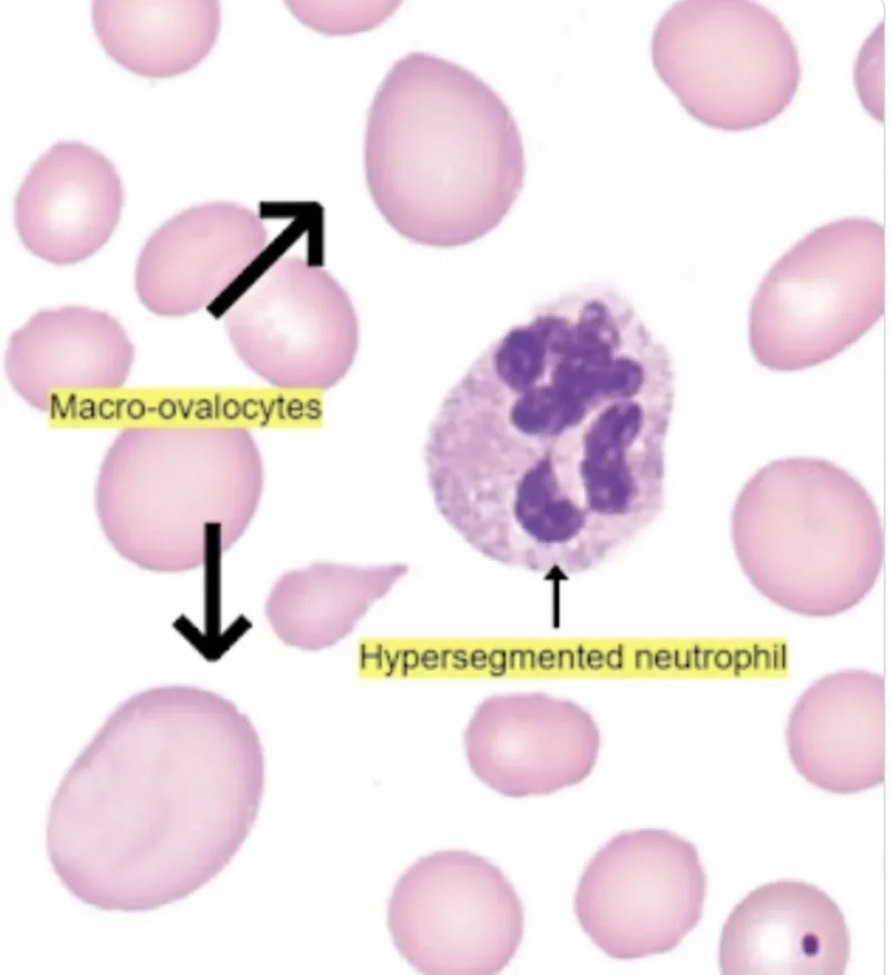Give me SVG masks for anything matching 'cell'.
<instances>
[{
	"mask_svg": "<svg viewBox=\"0 0 891 975\" xmlns=\"http://www.w3.org/2000/svg\"><path fill=\"white\" fill-rule=\"evenodd\" d=\"M134 356V345L117 319L68 306L35 314L11 335L6 372L22 400L48 411L59 391L120 387Z\"/></svg>",
	"mask_w": 891,
	"mask_h": 975,
	"instance_id": "2e32d148",
	"label": "cell"
},
{
	"mask_svg": "<svg viewBox=\"0 0 891 975\" xmlns=\"http://www.w3.org/2000/svg\"><path fill=\"white\" fill-rule=\"evenodd\" d=\"M264 772L254 726L223 696L177 685L138 692L112 711L58 787L50 815L70 814L49 817L52 866L59 874L72 864L61 877L79 865L65 885L88 875L72 893L90 880L79 899L104 909L180 899L215 877L248 836Z\"/></svg>",
	"mask_w": 891,
	"mask_h": 975,
	"instance_id": "7a4b0ae2",
	"label": "cell"
},
{
	"mask_svg": "<svg viewBox=\"0 0 891 975\" xmlns=\"http://www.w3.org/2000/svg\"><path fill=\"white\" fill-rule=\"evenodd\" d=\"M658 76L702 124L746 130L792 101L801 80L795 42L782 20L752 0H681L652 38Z\"/></svg>",
	"mask_w": 891,
	"mask_h": 975,
	"instance_id": "52a82bcc",
	"label": "cell"
},
{
	"mask_svg": "<svg viewBox=\"0 0 891 975\" xmlns=\"http://www.w3.org/2000/svg\"><path fill=\"white\" fill-rule=\"evenodd\" d=\"M224 325L239 360L285 390H326L350 371L359 322L345 289L304 258L276 260L228 308Z\"/></svg>",
	"mask_w": 891,
	"mask_h": 975,
	"instance_id": "30bf717a",
	"label": "cell"
},
{
	"mask_svg": "<svg viewBox=\"0 0 891 975\" xmlns=\"http://www.w3.org/2000/svg\"><path fill=\"white\" fill-rule=\"evenodd\" d=\"M266 245V227L251 209L222 201L193 206L164 223L143 246L136 293L156 315L195 313L227 289Z\"/></svg>",
	"mask_w": 891,
	"mask_h": 975,
	"instance_id": "7c38bea8",
	"label": "cell"
},
{
	"mask_svg": "<svg viewBox=\"0 0 891 975\" xmlns=\"http://www.w3.org/2000/svg\"><path fill=\"white\" fill-rule=\"evenodd\" d=\"M884 230L848 217L809 233L761 282L750 311L756 361L792 372L822 364L854 344L884 308Z\"/></svg>",
	"mask_w": 891,
	"mask_h": 975,
	"instance_id": "8992f818",
	"label": "cell"
},
{
	"mask_svg": "<svg viewBox=\"0 0 891 975\" xmlns=\"http://www.w3.org/2000/svg\"><path fill=\"white\" fill-rule=\"evenodd\" d=\"M263 480L260 450L243 427H129L102 459L95 509L125 560L184 572L244 534Z\"/></svg>",
	"mask_w": 891,
	"mask_h": 975,
	"instance_id": "277c9868",
	"label": "cell"
},
{
	"mask_svg": "<svg viewBox=\"0 0 891 975\" xmlns=\"http://www.w3.org/2000/svg\"><path fill=\"white\" fill-rule=\"evenodd\" d=\"M92 27L106 52L139 76L167 78L197 66L221 27L214 0H96Z\"/></svg>",
	"mask_w": 891,
	"mask_h": 975,
	"instance_id": "ac0fdd59",
	"label": "cell"
},
{
	"mask_svg": "<svg viewBox=\"0 0 891 975\" xmlns=\"http://www.w3.org/2000/svg\"><path fill=\"white\" fill-rule=\"evenodd\" d=\"M785 739L797 772L823 790L854 794L882 784L883 678L864 669H843L817 679L793 706Z\"/></svg>",
	"mask_w": 891,
	"mask_h": 975,
	"instance_id": "4fadbf2b",
	"label": "cell"
},
{
	"mask_svg": "<svg viewBox=\"0 0 891 975\" xmlns=\"http://www.w3.org/2000/svg\"><path fill=\"white\" fill-rule=\"evenodd\" d=\"M737 561L774 604L813 618L843 613L873 589L883 562L878 509L831 461H773L743 485L732 511Z\"/></svg>",
	"mask_w": 891,
	"mask_h": 975,
	"instance_id": "5b68a950",
	"label": "cell"
},
{
	"mask_svg": "<svg viewBox=\"0 0 891 975\" xmlns=\"http://www.w3.org/2000/svg\"><path fill=\"white\" fill-rule=\"evenodd\" d=\"M463 742L480 781L500 795L521 798L585 780L599 756L600 731L572 700L539 691L508 692L478 705Z\"/></svg>",
	"mask_w": 891,
	"mask_h": 975,
	"instance_id": "8fae6325",
	"label": "cell"
},
{
	"mask_svg": "<svg viewBox=\"0 0 891 975\" xmlns=\"http://www.w3.org/2000/svg\"><path fill=\"white\" fill-rule=\"evenodd\" d=\"M124 204L110 160L79 141H59L32 165L14 199V224L25 247L56 265L81 262L100 249Z\"/></svg>",
	"mask_w": 891,
	"mask_h": 975,
	"instance_id": "9a60e30c",
	"label": "cell"
},
{
	"mask_svg": "<svg viewBox=\"0 0 891 975\" xmlns=\"http://www.w3.org/2000/svg\"><path fill=\"white\" fill-rule=\"evenodd\" d=\"M523 924L522 903L502 870L464 850L420 858L388 903L395 948L424 974L500 972L520 946Z\"/></svg>",
	"mask_w": 891,
	"mask_h": 975,
	"instance_id": "ba28073f",
	"label": "cell"
},
{
	"mask_svg": "<svg viewBox=\"0 0 891 975\" xmlns=\"http://www.w3.org/2000/svg\"><path fill=\"white\" fill-rule=\"evenodd\" d=\"M707 879L696 847L657 828L610 838L587 864L575 912L608 956L636 959L674 949L699 923Z\"/></svg>",
	"mask_w": 891,
	"mask_h": 975,
	"instance_id": "9c48e42d",
	"label": "cell"
},
{
	"mask_svg": "<svg viewBox=\"0 0 891 975\" xmlns=\"http://www.w3.org/2000/svg\"><path fill=\"white\" fill-rule=\"evenodd\" d=\"M364 169L386 223L417 244L457 247L495 229L523 184L521 136L499 95L468 69L412 52L369 110Z\"/></svg>",
	"mask_w": 891,
	"mask_h": 975,
	"instance_id": "3957f363",
	"label": "cell"
},
{
	"mask_svg": "<svg viewBox=\"0 0 891 975\" xmlns=\"http://www.w3.org/2000/svg\"><path fill=\"white\" fill-rule=\"evenodd\" d=\"M674 394L669 352L621 292L541 301L442 401L424 445L433 502L489 560L589 572L663 511Z\"/></svg>",
	"mask_w": 891,
	"mask_h": 975,
	"instance_id": "6da1fadb",
	"label": "cell"
},
{
	"mask_svg": "<svg viewBox=\"0 0 891 975\" xmlns=\"http://www.w3.org/2000/svg\"><path fill=\"white\" fill-rule=\"evenodd\" d=\"M407 570L403 563L355 567L316 562L285 572L270 590L266 619L287 646L310 651L334 646Z\"/></svg>",
	"mask_w": 891,
	"mask_h": 975,
	"instance_id": "e0dca14e",
	"label": "cell"
},
{
	"mask_svg": "<svg viewBox=\"0 0 891 975\" xmlns=\"http://www.w3.org/2000/svg\"><path fill=\"white\" fill-rule=\"evenodd\" d=\"M850 934L838 904L801 880L765 884L727 917L719 940L723 974L841 975Z\"/></svg>",
	"mask_w": 891,
	"mask_h": 975,
	"instance_id": "5bb4252c",
	"label": "cell"
}]
</instances>
